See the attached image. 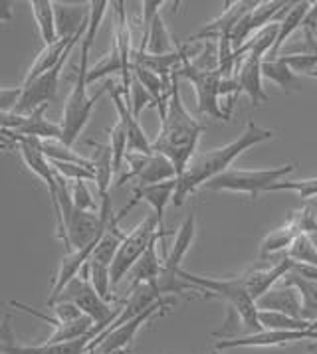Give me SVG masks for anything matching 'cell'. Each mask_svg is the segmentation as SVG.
I'll use <instances>...</instances> for the list:
<instances>
[{"mask_svg":"<svg viewBox=\"0 0 317 354\" xmlns=\"http://www.w3.org/2000/svg\"><path fill=\"white\" fill-rule=\"evenodd\" d=\"M109 6L111 4L105 2V0H91L89 2V22H87V28L84 32V38L80 42L82 44V50H80L78 77H75V84H73L68 100H66L64 111H62V121H60L62 135H64L62 142H66L68 147H73V142L80 139V135L86 129L87 121L91 117V111H93L98 100L105 93V89L111 87V84H105V87L101 89L100 93L87 95V73L91 70L89 68V54H91V46L96 42L101 20H103V16H105Z\"/></svg>","mask_w":317,"mask_h":354,"instance_id":"cell-1","label":"cell"},{"mask_svg":"<svg viewBox=\"0 0 317 354\" xmlns=\"http://www.w3.org/2000/svg\"><path fill=\"white\" fill-rule=\"evenodd\" d=\"M274 131L260 127L254 121H248L244 131L238 135V139H234L224 147H218V149L194 156L185 172L176 178V192H174L173 200L174 206H183L188 196H192L197 190H201L206 183L220 176L222 172L230 170L232 162L244 151L256 147L260 142L274 139Z\"/></svg>","mask_w":317,"mask_h":354,"instance_id":"cell-2","label":"cell"},{"mask_svg":"<svg viewBox=\"0 0 317 354\" xmlns=\"http://www.w3.org/2000/svg\"><path fill=\"white\" fill-rule=\"evenodd\" d=\"M202 131L204 125L188 113L183 103L179 89V73L174 70L171 97L167 103V111L165 115H161V129L157 139L153 141V153L167 156L181 176L190 165V160L197 156V147L201 141Z\"/></svg>","mask_w":317,"mask_h":354,"instance_id":"cell-3","label":"cell"},{"mask_svg":"<svg viewBox=\"0 0 317 354\" xmlns=\"http://www.w3.org/2000/svg\"><path fill=\"white\" fill-rule=\"evenodd\" d=\"M179 275L190 285H194L199 289V293H208L210 297L224 299L226 305L240 315V319H242L246 328L250 330V335L264 330L258 319V305H256L254 299L250 297L248 289H246L242 279H240V275L218 277L217 279V277L197 275V273H190L187 270H181Z\"/></svg>","mask_w":317,"mask_h":354,"instance_id":"cell-4","label":"cell"},{"mask_svg":"<svg viewBox=\"0 0 317 354\" xmlns=\"http://www.w3.org/2000/svg\"><path fill=\"white\" fill-rule=\"evenodd\" d=\"M296 165H282L272 169H230L222 172L220 176L212 178L210 183L202 186L201 190H215V192H238L248 194L252 200H256L262 192H272L278 183L284 180V176L293 172Z\"/></svg>","mask_w":317,"mask_h":354,"instance_id":"cell-5","label":"cell"},{"mask_svg":"<svg viewBox=\"0 0 317 354\" xmlns=\"http://www.w3.org/2000/svg\"><path fill=\"white\" fill-rule=\"evenodd\" d=\"M174 234L173 230L161 226L158 218L151 212L147 218H143L137 226L131 230L125 236V240L121 243L119 252L116 255V261L111 266V281L114 287L121 283V279H125L135 268V263L143 257V254L151 248L153 241L163 240L167 236Z\"/></svg>","mask_w":317,"mask_h":354,"instance_id":"cell-6","label":"cell"},{"mask_svg":"<svg viewBox=\"0 0 317 354\" xmlns=\"http://www.w3.org/2000/svg\"><path fill=\"white\" fill-rule=\"evenodd\" d=\"M58 301L73 303L80 311L84 313V315H87V317L96 323L93 330L89 333L91 340L96 339V337H100L101 333L116 321L117 313H114L111 303H107L105 299H101L100 293L93 289V285H91L89 277H87L86 268L82 270V273H80L78 277H73L72 281L64 287V291L60 293V297L56 299L54 303H58ZM54 303H52V305H54ZM52 305H50V307H52Z\"/></svg>","mask_w":317,"mask_h":354,"instance_id":"cell-7","label":"cell"},{"mask_svg":"<svg viewBox=\"0 0 317 354\" xmlns=\"http://www.w3.org/2000/svg\"><path fill=\"white\" fill-rule=\"evenodd\" d=\"M194 234H197V218H194V214H190V216H187V220L181 224V227H179L173 248H171L169 255L165 257L163 271H161L158 279L155 281L161 295H171V293L173 295H181L185 291H199L194 285H190L179 275V271L183 270L181 263H183L185 255H187L190 245H192Z\"/></svg>","mask_w":317,"mask_h":354,"instance_id":"cell-8","label":"cell"},{"mask_svg":"<svg viewBox=\"0 0 317 354\" xmlns=\"http://www.w3.org/2000/svg\"><path fill=\"white\" fill-rule=\"evenodd\" d=\"M176 73H179V77H187L188 82L192 84L194 93H197V107H199V111L202 115H210L215 119L228 121V115L224 113V109H222L220 89H222V80L224 77H222L220 70L199 68L187 54Z\"/></svg>","mask_w":317,"mask_h":354,"instance_id":"cell-9","label":"cell"},{"mask_svg":"<svg viewBox=\"0 0 317 354\" xmlns=\"http://www.w3.org/2000/svg\"><path fill=\"white\" fill-rule=\"evenodd\" d=\"M169 309H171V303L165 301V299H161V301H157L153 307H149L147 311L141 313L139 317H135V319H131V321L116 326V328H111V330H103L100 337H96V339L89 342V348H87V351L93 354L123 353L131 342H133V339L137 337L139 328H141L149 319H153L157 313L158 315H163V313H167Z\"/></svg>","mask_w":317,"mask_h":354,"instance_id":"cell-10","label":"cell"},{"mask_svg":"<svg viewBox=\"0 0 317 354\" xmlns=\"http://www.w3.org/2000/svg\"><path fill=\"white\" fill-rule=\"evenodd\" d=\"M127 162V172L121 174L117 186H123L129 180H135V188H143V186L158 185V183H167L179 178V172L174 169V165L161 153L153 155H139V153H127L125 156Z\"/></svg>","mask_w":317,"mask_h":354,"instance_id":"cell-11","label":"cell"},{"mask_svg":"<svg viewBox=\"0 0 317 354\" xmlns=\"http://www.w3.org/2000/svg\"><path fill=\"white\" fill-rule=\"evenodd\" d=\"M91 337L68 340V342H38V344H22L12 333L10 315H4L0 328V351L2 354H86Z\"/></svg>","mask_w":317,"mask_h":354,"instance_id":"cell-12","label":"cell"},{"mask_svg":"<svg viewBox=\"0 0 317 354\" xmlns=\"http://www.w3.org/2000/svg\"><path fill=\"white\" fill-rule=\"evenodd\" d=\"M64 57L56 68L44 71L42 75H38L36 80H32L28 84H22V100L16 107V115H30L38 111L40 107H46L50 101H54L56 93H58V84L62 77V70L66 66Z\"/></svg>","mask_w":317,"mask_h":354,"instance_id":"cell-13","label":"cell"},{"mask_svg":"<svg viewBox=\"0 0 317 354\" xmlns=\"http://www.w3.org/2000/svg\"><path fill=\"white\" fill-rule=\"evenodd\" d=\"M303 340H316L317 330H260L246 337H232L226 340H218L217 351L228 348H268V346H288Z\"/></svg>","mask_w":317,"mask_h":354,"instance_id":"cell-14","label":"cell"},{"mask_svg":"<svg viewBox=\"0 0 317 354\" xmlns=\"http://www.w3.org/2000/svg\"><path fill=\"white\" fill-rule=\"evenodd\" d=\"M236 56V71H234V80L240 85V91L246 93L254 105L260 103H268V93L264 91L262 85V64L266 57L256 52H246V54H234Z\"/></svg>","mask_w":317,"mask_h":354,"instance_id":"cell-15","label":"cell"},{"mask_svg":"<svg viewBox=\"0 0 317 354\" xmlns=\"http://www.w3.org/2000/svg\"><path fill=\"white\" fill-rule=\"evenodd\" d=\"M258 4V0H246V2H228L222 16H218L217 20L208 22L206 26H202L197 34L188 36V42H201V40H222V38H230V34L236 28V24L244 18L254 6Z\"/></svg>","mask_w":317,"mask_h":354,"instance_id":"cell-16","label":"cell"},{"mask_svg":"<svg viewBox=\"0 0 317 354\" xmlns=\"http://www.w3.org/2000/svg\"><path fill=\"white\" fill-rule=\"evenodd\" d=\"M109 91H111V100H114L117 115H119V123L123 125L125 133H127V153L153 155V142L147 139L143 127L139 125V119L131 111L129 101H125L121 87L111 85Z\"/></svg>","mask_w":317,"mask_h":354,"instance_id":"cell-17","label":"cell"},{"mask_svg":"<svg viewBox=\"0 0 317 354\" xmlns=\"http://www.w3.org/2000/svg\"><path fill=\"white\" fill-rule=\"evenodd\" d=\"M293 266H296L293 259H289L288 255H282L270 268H258V270H248L240 273V279L248 289L250 297L258 301L264 293H268L272 287L280 283L289 271L293 270Z\"/></svg>","mask_w":317,"mask_h":354,"instance_id":"cell-18","label":"cell"},{"mask_svg":"<svg viewBox=\"0 0 317 354\" xmlns=\"http://www.w3.org/2000/svg\"><path fill=\"white\" fill-rule=\"evenodd\" d=\"M256 305H258V311L284 313L289 317L303 319V303L300 291L293 285L284 283V281H280L268 293H264L256 301Z\"/></svg>","mask_w":317,"mask_h":354,"instance_id":"cell-19","label":"cell"},{"mask_svg":"<svg viewBox=\"0 0 317 354\" xmlns=\"http://www.w3.org/2000/svg\"><path fill=\"white\" fill-rule=\"evenodd\" d=\"M54 8L60 38H75L86 32L89 22V2H54Z\"/></svg>","mask_w":317,"mask_h":354,"instance_id":"cell-20","label":"cell"},{"mask_svg":"<svg viewBox=\"0 0 317 354\" xmlns=\"http://www.w3.org/2000/svg\"><path fill=\"white\" fill-rule=\"evenodd\" d=\"M174 192H176V178H174V180H167V183H158V185L135 188V190H133V202L145 200V202L153 208V214L158 218L161 226L165 227V224H163V216H165L167 206L174 200Z\"/></svg>","mask_w":317,"mask_h":354,"instance_id":"cell-21","label":"cell"},{"mask_svg":"<svg viewBox=\"0 0 317 354\" xmlns=\"http://www.w3.org/2000/svg\"><path fill=\"white\" fill-rule=\"evenodd\" d=\"M89 145L96 149V155H93V174H96V186H98V194L100 198L109 196V188H111V180H114V151H111V145H101V142L89 141Z\"/></svg>","mask_w":317,"mask_h":354,"instance_id":"cell-22","label":"cell"},{"mask_svg":"<svg viewBox=\"0 0 317 354\" xmlns=\"http://www.w3.org/2000/svg\"><path fill=\"white\" fill-rule=\"evenodd\" d=\"M139 50L151 54V56H167V54H174L179 50L176 44L173 42V38L169 34V28H167V24H165V20H163L161 15L151 22L149 32L145 34V38L141 40Z\"/></svg>","mask_w":317,"mask_h":354,"instance_id":"cell-23","label":"cell"},{"mask_svg":"<svg viewBox=\"0 0 317 354\" xmlns=\"http://www.w3.org/2000/svg\"><path fill=\"white\" fill-rule=\"evenodd\" d=\"M163 261L165 259H158L157 241H153L151 248L145 252L143 257L135 263V268L127 275L129 277V293L133 289H137L139 285L155 283L158 279V275H161V271H163Z\"/></svg>","mask_w":317,"mask_h":354,"instance_id":"cell-24","label":"cell"},{"mask_svg":"<svg viewBox=\"0 0 317 354\" xmlns=\"http://www.w3.org/2000/svg\"><path fill=\"white\" fill-rule=\"evenodd\" d=\"M28 6L32 8V15L36 20L38 32L42 36L44 46L58 42V26H56V8L52 0H32L28 2Z\"/></svg>","mask_w":317,"mask_h":354,"instance_id":"cell-25","label":"cell"},{"mask_svg":"<svg viewBox=\"0 0 317 354\" xmlns=\"http://www.w3.org/2000/svg\"><path fill=\"white\" fill-rule=\"evenodd\" d=\"M262 75H264L266 80L274 82L278 87H282L286 93L298 89L300 84H302L300 77H298V73L291 70L282 57H274V59H268V57H266L264 64H262Z\"/></svg>","mask_w":317,"mask_h":354,"instance_id":"cell-26","label":"cell"},{"mask_svg":"<svg viewBox=\"0 0 317 354\" xmlns=\"http://www.w3.org/2000/svg\"><path fill=\"white\" fill-rule=\"evenodd\" d=\"M309 6H311V2H307V0H303V2H293L291 10H289L288 15L284 16V20H282V26H280V36H278V42H275L274 50H272V52L268 54V59L280 57V50L284 48V44L288 42L289 36H291V34H293L296 30L302 28L303 20H305V15H307Z\"/></svg>","mask_w":317,"mask_h":354,"instance_id":"cell-27","label":"cell"},{"mask_svg":"<svg viewBox=\"0 0 317 354\" xmlns=\"http://www.w3.org/2000/svg\"><path fill=\"white\" fill-rule=\"evenodd\" d=\"M282 281L293 285L300 291L303 303V319L305 321H314L317 317V279H305L302 275L289 271Z\"/></svg>","mask_w":317,"mask_h":354,"instance_id":"cell-28","label":"cell"},{"mask_svg":"<svg viewBox=\"0 0 317 354\" xmlns=\"http://www.w3.org/2000/svg\"><path fill=\"white\" fill-rule=\"evenodd\" d=\"M298 230L291 226V224H286L284 227L275 230L272 234H268L264 240L260 241V254L258 257L264 261L268 259L270 255L278 254V252H288L291 248V243L298 240Z\"/></svg>","mask_w":317,"mask_h":354,"instance_id":"cell-29","label":"cell"},{"mask_svg":"<svg viewBox=\"0 0 317 354\" xmlns=\"http://www.w3.org/2000/svg\"><path fill=\"white\" fill-rule=\"evenodd\" d=\"M40 149H42V153L50 162H73V165H82V167L93 169V160L91 158H86V156L73 153L72 147H68L66 142L48 139V141H40Z\"/></svg>","mask_w":317,"mask_h":354,"instance_id":"cell-30","label":"cell"},{"mask_svg":"<svg viewBox=\"0 0 317 354\" xmlns=\"http://www.w3.org/2000/svg\"><path fill=\"white\" fill-rule=\"evenodd\" d=\"M258 319L264 330H311V321L289 317L284 313L258 311Z\"/></svg>","mask_w":317,"mask_h":354,"instance_id":"cell-31","label":"cell"},{"mask_svg":"<svg viewBox=\"0 0 317 354\" xmlns=\"http://www.w3.org/2000/svg\"><path fill=\"white\" fill-rule=\"evenodd\" d=\"M286 255L296 263L317 268V245L311 240V236H298V240L291 243Z\"/></svg>","mask_w":317,"mask_h":354,"instance_id":"cell-32","label":"cell"},{"mask_svg":"<svg viewBox=\"0 0 317 354\" xmlns=\"http://www.w3.org/2000/svg\"><path fill=\"white\" fill-rule=\"evenodd\" d=\"M116 71H119V73L123 75V59H121V54H119V50L116 48V44H114L111 52L103 57L98 66H93V68L89 70V73H87V84L98 82L101 77H105V75H109V73H116Z\"/></svg>","mask_w":317,"mask_h":354,"instance_id":"cell-33","label":"cell"},{"mask_svg":"<svg viewBox=\"0 0 317 354\" xmlns=\"http://www.w3.org/2000/svg\"><path fill=\"white\" fill-rule=\"evenodd\" d=\"M288 224L298 230L300 236H311L317 232V214L311 204H305L302 210L289 214Z\"/></svg>","mask_w":317,"mask_h":354,"instance_id":"cell-34","label":"cell"},{"mask_svg":"<svg viewBox=\"0 0 317 354\" xmlns=\"http://www.w3.org/2000/svg\"><path fill=\"white\" fill-rule=\"evenodd\" d=\"M107 133H109V145H111V151H114V167H116L117 172L123 167L125 156H127V133H125V129L119 121Z\"/></svg>","mask_w":317,"mask_h":354,"instance_id":"cell-35","label":"cell"},{"mask_svg":"<svg viewBox=\"0 0 317 354\" xmlns=\"http://www.w3.org/2000/svg\"><path fill=\"white\" fill-rule=\"evenodd\" d=\"M70 194H72L75 208L86 210V212H100L101 206L93 200V194H91V190H89V186H87L86 180L70 183Z\"/></svg>","mask_w":317,"mask_h":354,"instance_id":"cell-36","label":"cell"},{"mask_svg":"<svg viewBox=\"0 0 317 354\" xmlns=\"http://www.w3.org/2000/svg\"><path fill=\"white\" fill-rule=\"evenodd\" d=\"M296 192L303 200H309L317 196V176L314 178H305V180H282L272 188V192Z\"/></svg>","mask_w":317,"mask_h":354,"instance_id":"cell-37","label":"cell"},{"mask_svg":"<svg viewBox=\"0 0 317 354\" xmlns=\"http://www.w3.org/2000/svg\"><path fill=\"white\" fill-rule=\"evenodd\" d=\"M157 105V100L147 91L143 87V84L133 75V82H131V91H129V105H131V111L133 115L139 119V115L143 111L145 107H149V105Z\"/></svg>","mask_w":317,"mask_h":354,"instance_id":"cell-38","label":"cell"},{"mask_svg":"<svg viewBox=\"0 0 317 354\" xmlns=\"http://www.w3.org/2000/svg\"><path fill=\"white\" fill-rule=\"evenodd\" d=\"M291 70L300 75H309L317 77V54H289V56H280Z\"/></svg>","mask_w":317,"mask_h":354,"instance_id":"cell-39","label":"cell"},{"mask_svg":"<svg viewBox=\"0 0 317 354\" xmlns=\"http://www.w3.org/2000/svg\"><path fill=\"white\" fill-rule=\"evenodd\" d=\"M52 167L70 183H75V180H86V183L87 180H96L93 169H89V167L73 165V162H52Z\"/></svg>","mask_w":317,"mask_h":354,"instance_id":"cell-40","label":"cell"},{"mask_svg":"<svg viewBox=\"0 0 317 354\" xmlns=\"http://www.w3.org/2000/svg\"><path fill=\"white\" fill-rule=\"evenodd\" d=\"M20 100H22V85L2 87L0 89V113H15Z\"/></svg>","mask_w":317,"mask_h":354,"instance_id":"cell-41","label":"cell"},{"mask_svg":"<svg viewBox=\"0 0 317 354\" xmlns=\"http://www.w3.org/2000/svg\"><path fill=\"white\" fill-rule=\"evenodd\" d=\"M165 4H167L165 0H145V2H141V12H143V38L145 34L149 32L151 22L161 15V10H163ZM143 38H141V40H143Z\"/></svg>","mask_w":317,"mask_h":354,"instance_id":"cell-42","label":"cell"},{"mask_svg":"<svg viewBox=\"0 0 317 354\" xmlns=\"http://www.w3.org/2000/svg\"><path fill=\"white\" fill-rule=\"evenodd\" d=\"M303 32H317V2H311L307 15H305V20L302 24Z\"/></svg>","mask_w":317,"mask_h":354,"instance_id":"cell-43","label":"cell"},{"mask_svg":"<svg viewBox=\"0 0 317 354\" xmlns=\"http://www.w3.org/2000/svg\"><path fill=\"white\" fill-rule=\"evenodd\" d=\"M12 2H0V20H10L12 18Z\"/></svg>","mask_w":317,"mask_h":354,"instance_id":"cell-44","label":"cell"},{"mask_svg":"<svg viewBox=\"0 0 317 354\" xmlns=\"http://www.w3.org/2000/svg\"><path fill=\"white\" fill-rule=\"evenodd\" d=\"M311 330H317V317L311 321Z\"/></svg>","mask_w":317,"mask_h":354,"instance_id":"cell-45","label":"cell"},{"mask_svg":"<svg viewBox=\"0 0 317 354\" xmlns=\"http://www.w3.org/2000/svg\"><path fill=\"white\" fill-rule=\"evenodd\" d=\"M309 354H317V346H311V348H309Z\"/></svg>","mask_w":317,"mask_h":354,"instance_id":"cell-46","label":"cell"}]
</instances>
